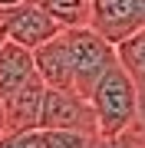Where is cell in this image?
Wrapping results in <instances>:
<instances>
[{
  "instance_id": "cell-1",
  "label": "cell",
  "mask_w": 145,
  "mask_h": 148,
  "mask_svg": "<svg viewBox=\"0 0 145 148\" xmlns=\"http://www.w3.org/2000/svg\"><path fill=\"white\" fill-rule=\"evenodd\" d=\"M89 102L96 109L99 135H125V132L135 128V119H139V89H135L132 76L125 73V66L119 63V56L106 69V76L96 82Z\"/></svg>"
},
{
  "instance_id": "cell-5",
  "label": "cell",
  "mask_w": 145,
  "mask_h": 148,
  "mask_svg": "<svg viewBox=\"0 0 145 148\" xmlns=\"http://www.w3.org/2000/svg\"><path fill=\"white\" fill-rule=\"evenodd\" d=\"M0 23H3V30H7V40L20 43V46H27V49L43 46V43H49L59 30H63L53 16H49L43 7H36L33 0H23V3L3 10L0 13Z\"/></svg>"
},
{
  "instance_id": "cell-10",
  "label": "cell",
  "mask_w": 145,
  "mask_h": 148,
  "mask_svg": "<svg viewBox=\"0 0 145 148\" xmlns=\"http://www.w3.org/2000/svg\"><path fill=\"white\" fill-rule=\"evenodd\" d=\"M33 3L43 7L63 30H69V27H89L92 0H33Z\"/></svg>"
},
{
  "instance_id": "cell-12",
  "label": "cell",
  "mask_w": 145,
  "mask_h": 148,
  "mask_svg": "<svg viewBox=\"0 0 145 148\" xmlns=\"http://www.w3.org/2000/svg\"><path fill=\"white\" fill-rule=\"evenodd\" d=\"M0 148H43V128H7Z\"/></svg>"
},
{
  "instance_id": "cell-14",
  "label": "cell",
  "mask_w": 145,
  "mask_h": 148,
  "mask_svg": "<svg viewBox=\"0 0 145 148\" xmlns=\"http://www.w3.org/2000/svg\"><path fill=\"white\" fill-rule=\"evenodd\" d=\"M7 128H10V125H7V109H3V102H0V135H3Z\"/></svg>"
},
{
  "instance_id": "cell-16",
  "label": "cell",
  "mask_w": 145,
  "mask_h": 148,
  "mask_svg": "<svg viewBox=\"0 0 145 148\" xmlns=\"http://www.w3.org/2000/svg\"><path fill=\"white\" fill-rule=\"evenodd\" d=\"M3 40H7V30H3V23H0V46H3Z\"/></svg>"
},
{
  "instance_id": "cell-13",
  "label": "cell",
  "mask_w": 145,
  "mask_h": 148,
  "mask_svg": "<svg viewBox=\"0 0 145 148\" xmlns=\"http://www.w3.org/2000/svg\"><path fill=\"white\" fill-rule=\"evenodd\" d=\"M89 148H142V138L125 132V135H96Z\"/></svg>"
},
{
  "instance_id": "cell-8",
  "label": "cell",
  "mask_w": 145,
  "mask_h": 148,
  "mask_svg": "<svg viewBox=\"0 0 145 148\" xmlns=\"http://www.w3.org/2000/svg\"><path fill=\"white\" fill-rule=\"evenodd\" d=\"M43 95H46V82L33 79L23 89H16L13 95L3 99L7 109V125L10 128H40V109H43Z\"/></svg>"
},
{
  "instance_id": "cell-9",
  "label": "cell",
  "mask_w": 145,
  "mask_h": 148,
  "mask_svg": "<svg viewBox=\"0 0 145 148\" xmlns=\"http://www.w3.org/2000/svg\"><path fill=\"white\" fill-rule=\"evenodd\" d=\"M63 33V30H59ZM59 33L49 43L33 49V63H36V73L49 89H66V92H76L73 89V73H69V59H66V46L59 40Z\"/></svg>"
},
{
  "instance_id": "cell-3",
  "label": "cell",
  "mask_w": 145,
  "mask_h": 148,
  "mask_svg": "<svg viewBox=\"0 0 145 148\" xmlns=\"http://www.w3.org/2000/svg\"><path fill=\"white\" fill-rule=\"evenodd\" d=\"M40 128H76V132L99 135L96 109L86 95L66 92V89H49L43 95V109H40Z\"/></svg>"
},
{
  "instance_id": "cell-2",
  "label": "cell",
  "mask_w": 145,
  "mask_h": 148,
  "mask_svg": "<svg viewBox=\"0 0 145 148\" xmlns=\"http://www.w3.org/2000/svg\"><path fill=\"white\" fill-rule=\"evenodd\" d=\"M59 40L66 46V59H69V73H73V89L89 99L96 82L115 63V46L109 40H102L92 27H69V30L59 33Z\"/></svg>"
},
{
  "instance_id": "cell-11",
  "label": "cell",
  "mask_w": 145,
  "mask_h": 148,
  "mask_svg": "<svg viewBox=\"0 0 145 148\" xmlns=\"http://www.w3.org/2000/svg\"><path fill=\"white\" fill-rule=\"evenodd\" d=\"M92 138L96 135L76 128H43V148H89Z\"/></svg>"
},
{
  "instance_id": "cell-15",
  "label": "cell",
  "mask_w": 145,
  "mask_h": 148,
  "mask_svg": "<svg viewBox=\"0 0 145 148\" xmlns=\"http://www.w3.org/2000/svg\"><path fill=\"white\" fill-rule=\"evenodd\" d=\"M16 3H23V0H0V13L10 10V7H16Z\"/></svg>"
},
{
  "instance_id": "cell-6",
  "label": "cell",
  "mask_w": 145,
  "mask_h": 148,
  "mask_svg": "<svg viewBox=\"0 0 145 148\" xmlns=\"http://www.w3.org/2000/svg\"><path fill=\"white\" fill-rule=\"evenodd\" d=\"M36 63H33V49L20 46L13 40H3L0 46V102L16 89H23L27 82L36 79Z\"/></svg>"
},
{
  "instance_id": "cell-4",
  "label": "cell",
  "mask_w": 145,
  "mask_h": 148,
  "mask_svg": "<svg viewBox=\"0 0 145 148\" xmlns=\"http://www.w3.org/2000/svg\"><path fill=\"white\" fill-rule=\"evenodd\" d=\"M89 27L115 46L145 27V0H92Z\"/></svg>"
},
{
  "instance_id": "cell-7",
  "label": "cell",
  "mask_w": 145,
  "mask_h": 148,
  "mask_svg": "<svg viewBox=\"0 0 145 148\" xmlns=\"http://www.w3.org/2000/svg\"><path fill=\"white\" fill-rule=\"evenodd\" d=\"M115 56H119V63L125 66V73L132 76L135 89H139V119H135L132 135H139L145 142V27L139 33H132L129 40L115 43Z\"/></svg>"
}]
</instances>
